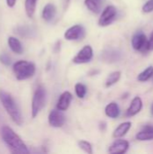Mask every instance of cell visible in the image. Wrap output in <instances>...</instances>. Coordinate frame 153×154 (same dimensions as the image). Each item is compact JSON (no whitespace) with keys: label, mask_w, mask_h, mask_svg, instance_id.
I'll use <instances>...</instances> for the list:
<instances>
[{"label":"cell","mask_w":153,"mask_h":154,"mask_svg":"<svg viewBox=\"0 0 153 154\" xmlns=\"http://www.w3.org/2000/svg\"><path fill=\"white\" fill-rule=\"evenodd\" d=\"M151 115L153 116V103L152 105H151Z\"/></svg>","instance_id":"f546056e"},{"label":"cell","mask_w":153,"mask_h":154,"mask_svg":"<svg viewBox=\"0 0 153 154\" xmlns=\"http://www.w3.org/2000/svg\"><path fill=\"white\" fill-rule=\"evenodd\" d=\"M93 58V49L90 45L84 46L78 54L73 58V62L76 64H83L89 62Z\"/></svg>","instance_id":"52a82bcc"},{"label":"cell","mask_w":153,"mask_h":154,"mask_svg":"<svg viewBox=\"0 0 153 154\" xmlns=\"http://www.w3.org/2000/svg\"><path fill=\"white\" fill-rule=\"evenodd\" d=\"M46 101V90L42 86H39L33 94L32 99V118L36 117L40 111L45 106Z\"/></svg>","instance_id":"277c9868"},{"label":"cell","mask_w":153,"mask_h":154,"mask_svg":"<svg viewBox=\"0 0 153 154\" xmlns=\"http://www.w3.org/2000/svg\"><path fill=\"white\" fill-rule=\"evenodd\" d=\"M8 45L10 47V49L12 50V51H14V53L16 54H22L23 52V45L21 43V42L15 38V37H13V36H10L8 38Z\"/></svg>","instance_id":"e0dca14e"},{"label":"cell","mask_w":153,"mask_h":154,"mask_svg":"<svg viewBox=\"0 0 153 154\" xmlns=\"http://www.w3.org/2000/svg\"><path fill=\"white\" fill-rule=\"evenodd\" d=\"M85 5L87 7V9L94 13V14H98L100 13L103 5V1L102 0H85Z\"/></svg>","instance_id":"ac0fdd59"},{"label":"cell","mask_w":153,"mask_h":154,"mask_svg":"<svg viewBox=\"0 0 153 154\" xmlns=\"http://www.w3.org/2000/svg\"><path fill=\"white\" fill-rule=\"evenodd\" d=\"M48 121H49V124L50 126L59 128V127L63 126V125L65 124V116L62 114V112L57 108L55 110H52L50 113Z\"/></svg>","instance_id":"9c48e42d"},{"label":"cell","mask_w":153,"mask_h":154,"mask_svg":"<svg viewBox=\"0 0 153 154\" xmlns=\"http://www.w3.org/2000/svg\"><path fill=\"white\" fill-rule=\"evenodd\" d=\"M78 146L81 150H83L85 152L88 154L93 153V150H92V146L91 144L87 142V141H79L78 142Z\"/></svg>","instance_id":"cb8c5ba5"},{"label":"cell","mask_w":153,"mask_h":154,"mask_svg":"<svg viewBox=\"0 0 153 154\" xmlns=\"http://www.w3.org/2000/svg\"><path fill=\"white\" fill-rule=\"evenodd\" d=\"M85 35V29L82 25L76 24L69 27L64 33V37L68 41H76L83 38Z\"/></svg>","instance_id":"ba28073f"},{"label":"cell","mask_w":153,"mask_h":154,"mask_svg":"<svg viewBox=\"0 0 153 154\" xmlns=\"http://www.w3.org/2000/svg\"><path fill=\"white\" fill-rule=\"evenodd\" d=\"M149 48H150V51H153V32L151 34V37L149 39Z\"/></svg>","instance_id":"4316f807"},{"label":"cell","mask_w":153,"mask_h":154,"mask_svg":"<svg viewBox=\"0 0 153 154\" xmlns=\"http://www.w3.org/2000/svg\"><path fill=\"white\" fill-rule=\"evenodd\" d=\"M116 14H117V10H116L115 6H114V5L106 6L98 20L99 26L105 27V26L111 24L113 23V21L115 19Z\"/></svg>","instance_id":"8992f818"},{"label":"cell","mask_w":153,"mask_h":154,"mask_svg":"<svg viewBox=\"0 0 153 154\" xmlns=\"http://www.w3.org/2000/svg\"><path fill=\"white\" fill-rule=\"evenodd\" d=\"M38 0H25L24 7H25V12L28 17L32 18L35 13L36 9V5H37Z\"/></svg>","instance_id":"ffe728a7"},{"label":"cell","mask_w":153,"mask_h":154,"mask_svg":"<svg viewBox=\"0 0 153 154\" xmlns=\"http://www.w3.org/2000/svg\"><path fill=\"white\" fill-rule=\"evenodd\" d=\"M13 70L16 79L24 80L32 78L35 74L34 63L27 60H18L13 65Z\"/></svg>","instance_id":"3957f363"},{"label":"cell","mask_w":153,"mask_h":154,"mask_svg":"<svg viewBox=\"0 0 153 154\" xmlns=\"http://www.w3.org/2000/svg\"><path fill=\"white\" fill-rule=\"evenodd\" d=\"M106 115L110 118H117L120 115V108L118 105L115 102L108 104L105 109Z\"/></svg>","instance_id":"d6986e66"},{"label":"cell","mask_w":153,"mask_h":154,"mask_svg":"<svg viewBox=\"0 0 153 154\" xmlns=\"http://www.w3.org/2000/svg\"><path fill=\"white\" fill-rule=\"evenodd\" d=\"M56 14V7L53 4L49 3L47 4L41 13V16L43 18V20H45L46 22H50Z\"/></svg>","instance_id":"9a60e30c"},{"label":"cell","mask_w":153,"mask_h":154,"mask_svg":"<svg viewBox=\"0 0 153 154\" xmlns=\"http://www.w3.org/2000/svg\"><path fill=\"white\" fill-rule=\"evenodd\" d=\"M121 78V72L120 71H114L111 74H109V76L107 77L106 80V87L109 88L113 85H115V83H117L119 81Z\"/></svg>","instance_id":"44dd1931"},{"label":"cell","mask_w":153,"mask_h":154,"mask_svg":"<svg viewBox=\"0 0 153 154\" xmlns=\"http://www.w3.org/2000/svg\"><path fill=\"white\" fill-rule=\"evenodd\" d=\"M131 126H132V123L131 122H124V123L119 125V126L114 131L113 137L116 138V139L124 137L127 134V132L130 130Z\"/></svg>","instance_id":"2e32d148"},{"label":"cell","mask_w":153,"mask_h":154,"mask_svg":"<svg viewBox=\"0 0 153 154\" xmlns=\"http://www.w3.org/2000/svg\"><path fill=\"white\" fill-rule=\"evenodd\" d=\"M1 137L11 152L16 154H26L30 152L21 137L9 126L4 125L1 128Z\"/></svg>","instance_id":"6da1fadb"},{"label":"cell","mask_w":153,"mask_h":154,"mask_svg":"<svg viewBox=\"0 0 153 154\" xmlns=\"http://www.w3.org/2000/svg\"><path fill=\"white\" fill-rule=\"evenodd\" d=\"M133 48L141 52H147L150 51L149 48V40H147L146 35L142 32H139L133 36L132 39Z\"/></svg>","instance_id":"5b68a950"},{"label":"cell","mask_w":153,"mask_h":154,"mask_svg":"<svg viewBox=\"0 0 153 154\" xmlns=\"http://www.w3.org/2000/svg\"><path fill=\"white\" fill-rule=\"evenodd\" d=\"M63 1V5H64V9H66L68 7V5L69 3V0H62Z\"/></svg>","instance_id":"f1b7e54d"},{"label":"cell","mask_w":153,"mask_h":154,"mask_svg":"<svg viewBox=\"0 0 153 154\" xmlns=\"http://www.w3.org/2000/svg\"><path fill=\"white\" fill-rule=\"evenodd\" d=\"M129 149V143L125 140H116L115 141L108 149L109 153L118 154L125 153Z\"/></svg>","instance_id":"30bf717a"},{"label":"cell","mask_w":153,"mask_h":154,"mask_svg":"<svg viewBox=\"0 0 153 154\" xmlns=\"http://www.w3.org/2000/svg\"><path fill=\"white\" fill-rule=\"evenodd\" d=\"M152 78H153V76H152Z\"/></svg>","instance_id":"4dcf8cb0"},{"label":"cell","mask_w":153,"mask_h":154,"mask_svg":"<svg viewBox=\"0 0 153 154\" xmlns=\"http://www.w3.org/2000/svg\"><path fill=\"white\" fill-rule=\"evenodd\" d=\"M153 76V67L152 66H150L148 67L145 70H143L142 72H141L139 75H138V80L141 81V82H144V81H147L149 80L151 78H152Z\"/></svg>","instance_id":"7402d4cb"},{"label":"cell","mask_w":153,"mask_h":154,"mask_svg":"<svg viewBox=\"0 0 153 154\" xmlns=\"http://www.w3.org/2000/svg\"><path fill=\"white\" fill-rule=\"evenodd\" d=\"M71 100H72L71 93L69 91L63 92L60 95V97L57 102V108L60 111H66L69 108V106L71 103Z\"/></svg>","instance_id":"7c38bea8"},{"label":"cell","mask_w":153,"mask_h":154,"mask_svg":"<svg viewBox=\"0 0 153 154\" xmlns=\"http://www.w3.org/2000/svg\"><path fill=\"white\" fill-rule=\"evenodd\" d=\"M142 98L140 97H135L132 100L131 105H130V106L127 109L126 116H133L137 115L138 113H140L141 110H142Z\"/></svg>","instance_id":"4fadbf2b"},{"label":"cell","mask_w":153,"mask_h":154,"mask_svg":"<svg viewBox=\"0 0 153 154\" xmlns=\"http://www.w3.org/2000/svg\"><path fill=\"white\" fill-rule=\"evenodd\" d=\"M102 58H103L104 61H106V62H109V63L115 62L121 59V52L118 50H115L113 48H108L103 51Z\"/></svg>","instance_id":"8fae6325"},{"label":"cell","mask_w":153,"mask_h":154,"mask_svg":"<svg viewBox=\"0 0 153 154\" xmlns=\"http://www.w3.org/2000/svg\"><path fill=\"white\" fill-rule=\"evenodd\" d=\"M153 11V0L147 1L143 6H142V12L143 13H151Z\"/></svg>","instance_id":"d4e9b609"},{"label":"cell","mask_w":153,"mask_h":154,"mask_svg":"<svg viewBox=\"0 0 153 154\" xmlns=\"http://www.w3.org/2000/svg\"><path fill=\"white\" fill-rule=\"evenodd\" d=\"M0 62L5 66H9L11 64V59L7 54L2 53V54H0Z\"/></svg>","instance_id":"484cf974"},{"label":"cell","mask_w":153,"mask_h":154,"mask_svg":"<svg viewBox=\"0 0 153 154\" xmlns=\"http://www.w3.org/2000/svg\"><path fill=\"white\" fill-rule=\"evenodd\" d=\"M16 3V0H6V4L9 7H14Z\"/></svg>","instance_id":"83f0119b"},{"label":"cell","mask_w":153,"mask_h":154,"mask_svg":"<svg viewBox=\"0 0 153 154\" xmlns=\"http://www.w3.org/2000/svg\"><path fill=\"white\" fill-rule=\"evenodd\" d=\"M75 91H76V94H77L78 97L84 98L86 94H87V88H86L85 85H83L81 83H78L75 86Z\"/></svg>","instance_id":"603a6c76"},{"label":"cell","mask_w":153,"mask_h":154,"mask_svg":"<svg viewBox=\"0 0 153 154\" xmlns=\"http://www.w3.org/2000/svg\"><path fill=\"white\" fill-rule=\"evenodd\" d=\"M0 101L11 119L17 125H23V116L14 98L7 92L0 90Z\"/></svg>","instance_id":"7a4b0ae2"},{"label":"cell","mask_w":153,"mask_h":154,"mask_svg":"<svg viewBox=\"0 0 153 154\" xmlns=\"http://www.w3.org/2000/svg\"><path fill=\"white\" fill-rule=\"evenodd\" d=\"M136 139L139 141H151L153 140V126L147 125L143 127L137 134Z\"/></svg>","instance_id":"5bb4252c"}]
</instances>
